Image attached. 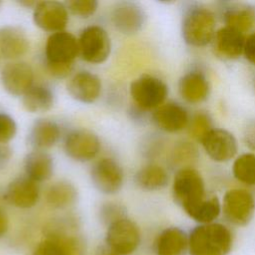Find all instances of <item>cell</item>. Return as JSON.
Instances as JSON below:
<instances>
[{
	"mask_svg": "<svg viewBox=\"0 0 255 255\" xmlns=\"http://www.w3.org/2000/svg\"><path fill=\"white\" fill-rule=\"evenodd\" d=\"M45 198L50 207L54 209H66L76 203L78 190L70 181L59 180L49 186Z\"/></svg>",
	"mask_w": 255,
	"mask_h": 255,
	"instance_id": "24",
	"label": "cell"
},
{
	"mask_svg": "<svg viewBox=\"0 0 255 255\" xmlns=\"http://www.w3.org/2000/svg\"><path fill=\"white\" fill-rule=\"evenodd\" d=\"M245 141L251 148L255 149V122L250 123L245 131Z\"/></svg>",
	"mask_w": 255,
	"mask_h": 255,
	"instance_id": "39",
	"label": "cell"
},
{
	"mask_svg": "<svg viewBox=\"0 0 255 255\" xmlns=\"http://www.w3.org/2000/svg\"><path fill=\"white\" fill-rule=\"evenodd\" d=\"M211 122L210 119L205 114H197L193 117L191 124L189 126L190 135L198 140L202 138L211 130Z\"/></svg>",
	"mask_w": 255,
	"mask_h": 255,
	"instance_id": "33",
	"label": "cell"
},
{
	"mask_svg": "<svg viewBox=\"0 0 255 255\" xmlns=\"http://www.w3.org/2000/svg\"><path fill=\"white\" fill-rule=\"evenodd\" d=\"M13 155V149L8 144H0V171L5 169Z\"/></svg>",
	"mask_w": 255,
	"mask_h": 255,
	"instance_id": "38",
	"label": "cell"
},
{
	"mask_svg": "<svg viewBox=\"0 0 255 255\" xmlns=\"http://www.w3.org/2000/svg\"><path fill=\"white\" fill-rule=\"evenodd\" d=\"M78 54V39L69 32L52 33L46 42L45 62L48 65H72Z\"/></svg>",
	"mask_w": 255,
	"mask_h": 255,
	"instance_id": "7",
	"label": "cell"
},
{
	"mask_svg": "<svg viewBox=\"0 0 255 255\" xmlns=\"http://www.w3.org/2000/svg\"><path fill=\"white\" fill-rule=\"evenodd\" d=\"M232 247L230 230L220 223L196 226L188 236L190 255H228Z\"/></svg>",
	"mask_w": 255,
	"mask_h": 255,
	"instance_id": "1",
	"label": "cell"
},
{
	"mask_svg": "<svg viewBox=\"0 0 255 255\" xmlns=\"http://www.w3.org/2000/svg\"><path fill=\"white\" fill-rule=\"evenodd\" d=\"M105 240L106 244L119 254L128 255L138 247L140 231L137 224L127 217L108 227Z\"/></svg>",
	"mask_w": 255,
	"mask_h": 255,
	"instance_id": "6",
	"label": "cell"
},
{
	"mask_svg": "<svg viewBox=\"0 0 255 255\" xmlns=\"http://www.w3.org/2000/svg\"><path fill=\"white\" fill-rule=\"evenodd\" d=\"M255 201L244 189L228 190L223 197V213L226 219L238 226L246 225L252 218Z\"/></svg>",
	"mask_w": 255,
	"mask_h": 255,
	"instance_id": "11",
	"label": "cell"
},
{
	"mask_svg": "<svg viewBox=\"0 0 255 255\" xmlns=\"http://www.w3.org/2000/svg\"><path fill=\"white\" fill-rule=\"evenodd\" d=\"M186 213L197 222L211 223L220 213V203L216 196H206Z\"/></svg>",
	"mask_w": 255,
	"mask_h": 255,
	"instance_id": "29",
	"label": "cell"
},
{
	"mask_svg": "<svg viewBox=\"0 0 255 255\" xmlns=\"http://www.w3.org/2000/svg\"><path fill=\"white\" fill-rule=\"evenodd\" d=\"M243 53L245 58L252 64L255 65V33L250 35L244 43Z\"/></svg>",
	"mask_w": 255,
	"mask_h": 255,
	"instance_id": "37",
	"label": "cell"
},
{
	"mask_svg": "<svg viewBox=\"0 0 255 255\" xmlns=\"http://www.w3.org/2000/svg\"><path fill=\"white\" fill-rule=\"evenodd\" d=\"M17 132V124L12 116L0 112V144H7Z\"/></svg>",
	"mask_w": 255,
	"mask_h": 255,
	"instance_id": "34",
	"label": "cell"
},
{
	"mask_svg": "<svg viewBox=\"0 0 255 255\" xmlns=\"http://www.w3.org/2000/svg\"><path fill=\"white\" fill-rule=\"evenodd\" d=\"M4 196L6 201L15 207L31 208L39 200V185L27 175L19 176L9 183Z\"/></svg>",
	"mask_w": 255,
	"mask_h": 255,
	"instance_id": "15",
	"label": "cell"
},
{
	"mask_svg": "<svg viewBox=\"0 0 255 255\" xmlns=\"http://www.w3.org/2000/svg\"><path fill=\"white\" fill-rule=\"evenodd\" d=\"M0 80L8 94L14 97H23L33 87L34 71L27 62L14 61L2 68Z\"/></svg>",
	"mask_w": 255,
	"mask_h": 255,
	"instance_id": "9",
	"label": "cell"
},
{
	"mask_svg": "<svg viewBox=\"0 0 255 255\" xmlns=\"http://www.w3.org/2000/svg\"><path fill=\"white\" fill-rule=\"evenodd\" d=\"M206 153L215 161L231 159L237 151L234 136L224 129H211L201 140Z\"/></svg>",
	"mask_w": 255,
	"mask_h": 255,
	"instance_id": "17",
	"label": "cell"
},
{
	"mask_svg": "<svg viewBox=\"0 0 255 255\" xmlns=\"http://www.w3.org/2000/svg\"><path fill=\"white\" fill-rule=\"evenodd\" d=\"M253 11L247 6H233L229 8L224 14V21L226 26L242 34L249 30L253 24Z\"/></svg>",
	"mask_w": 255,
	"mask_h": 255,
	"instance_id": "28",
	"label": "cell"
},
{
	"mask_svg": "<svg viewBox=\"0 0 255 255\" xmlns=\"http://www.w3.org/2000/svg\"><path fill=\"white\" fill-rule=\"evenodd\" d=\"M129 92L135 106L145 111L161 106L168 91L165 83L159 78L142 75L130 84Z\"/></svg>",
	"mask_w": 255,
	"mask_h": 255,
	"instance_id": "4",
	"label": "cell"
},
{
	"mask_svg": "<svg viewBox=\"0 0 255 255\" xmlns=\"http://www.w3.org/2000/svg\"><path fill=\"white\" fill-rule=\"evenodd\" d=\"M95 255H121V254H119L118 252L113 250L111 247H109L107 244H105V245L98 246V248L96 249Z\"/></svg>",
	"mask_w": 255,
	"mask_h": 255,
	"instance_id": "41",
	"label": "cell"
},
{
	"mask_svg": "<svg viewBox=\"0 0 255 255\" xmlns=\"http://www.w3.org/2000/svg\"><path fill=\"white\" fill-rule=\"evenodd\" d=\"M78 42L79 54L88 63L101 64L110 56L111 40L107 31L101 26L93 25L85 28Z\"/></svg>",
	"mask_w": 255,
	"mask_h": 255,
	"instance_id": "5",
	"label": "cell"
},
{
	"mask_svg": "<svg viewBox=\"0 0 255 255\" xmlns=\"http://www.w3.org/2000/svg\"><path fill=\"white\" fill-rule=\"evenodd\" d=\"M84 241L80 235L45 236L32 255H84Z\"/></svg>",
	"mask_w": 255,
	"mask_h": 255,
	"instance_id": "14",
	"label": "cell"
},
{
	"mask_svg": "<svg viewBox=\"0 0 255 255\" xmlns=\"http://www.w3.org/2000/svg\"><path fill=\"white\" fill-rule=\"evenodd\" d=\"M188 249V236L178 227L162 230L155 240L156 255H184Z\"/></svg>",
	"mask_w": 255,
	"mask_h": 255,
	"instance_id": "22",
	"label": "cell"
},
{
	"mask_svg": "<svg viewBox=\"0 0 255 255\" xmlns=\"http://www.w3.org/2000/svg\"><path fill=\"white\" fill-rule=\"evenodd\" d=\"M215 19L213 14L205 8L191 9L182 23V36L191 46H204L214 36Z\"/></svg>",
	"mask_w": 255,
	"mask_h": 255,
	"instance_id": "3",
	"label": "cell"
},
{
	"mask_svg": "<svg viewBox=\"0 0 255 255\" xmlns=\"http://www.w3.org/2000/svg\"><path fill=\"white\" fill-rule=\"evenodd\" d=\"M172 191L174 199L182 206L185 212L189 211L206 197L203 179L192 168H182L176 173Z\"/></svg>",
	"mask_w": 255,
	"mask_h": 255,
	"instance_id": "2",
	"label": "cell"
},
{
	"mask_svg": "<svg viewBox=\"0 0 255 255\" xmlns=\"http://www.w3.org/2000/svg\"><path fill=\"white\" fill-rule=\"evenodd\" d=\"M101 148V142L96 133L89 129H74L70 131L64 141L65 153L79 162L93 159Z\"/></svg>",
	"mask_w": 255,
	"mask_h": 255,
	"instance_id": "8",
	"label": "cell"
},
{
	"mask_svg": "<svg viewBox=\"0 0 255 255\" xmlns=\"http://www.w3.org/2000/svg\"><path fill=\"white\" fill-rule=\"evenodd\" d=\"M26 175L36 182L46 181L54 172V159L44 150H34L28 153L24 159Z\"/></svg>",
	"mask_w": 255,
	"mask_h": 255,
	"instance_id": "23",
	"label": "cell"
},
{
	"mask_svg": "<svg viewBox=\"0 0 255 255\" xmlns=\"http://www.w3.org/2000/svg\"><path fill=\"white\" fill-rule=\"evenodd\" d=\"M135 183L144 190H157L163 188L168 181L167 172L157 164H147L140 168L134 176Z\"/></svg>",
	"mask_w": 255,
	"mask_h": 255,
	"instance_id": "27",
	"label": "cell"
},
{
	"mask_svg": "<svg viewBox=\"0 0 255 255\" xmlns=\"http://www.w3.org/2000/svg\"><path fill=\"white\" fill-rule=\"evenodd\" d=\"M196 158V149L189 142L178 143L171 153V160L174 163H185Z\"/></svg>",
	"mask_w": 255,
	"mask_h": 255,
	"instance_id": "35",
	"label": "cell"
},
{
	"mask_svg": "<svg viewBox=\"0 0 255 255\" xmlns=\"http://www.w3.org/2000/svg\"><path fill=\"white\" fill-rule=\"evenodd\" d=\"M244 43L242 33L225 26L215 34L214 51L221 58L235 59L243 52Z\"/></svg>",
	"mask_w": 255,
	"mask_h": 255,
	"instance_id": "21",
	"label": "cell"
},
{
	"mask_svg": "<svg viewBox=\"0 0 255 255\" xmlns=\"http://www.w3.org/2000/svg\"><path fill=\"white\" fill-rule=\"evenodd\" d=\"M111 21L122 34L134 35L142 29L145 23V13L138 4L123 1L114 6L111 12Z\"/></svg>",
	"mask_w": 255,
	"mask_h": 255,
	"instance_id": "12",
	"label": "cell"
},
{
	"mask_svg": "<svg viewBox=\"0 0 255 255\" xmlns=\"http://www.w3.org/2000/svg\"><path fill=\"white\" fill-rule=\"evenodd\" d=\"M65 5L74 16L88 19L96 13L99 3L96 0H69Z\"/></svg>",
	"mask_w": 255,
	"mask_h": 255,
	"instance_id": "32",
	"label": "cell"
},
{
	"mask_svg": "<svg viewBox=\"0 0 255 255\" xmlns=\"http://www.w3.org/2000/svg\"><path fill=\"white\" fill-rule=\"evenodd\" d=\"M59 125L49 119L36 120L29 131L28 141L35 150H44L54 146L60 138Z\"/></svg>",
	"mask_w": 255,
	"mask_h": 255,
	"instance_id": "20",
	"label": "cell"
},
{
	"mask_svg": "<svg viewBox=\"0 0 255 255\" xmlns=\"http://www.w3.org/2000/svg\"><path fill=\"white\" fill-rule=\"evenodd\" d=\"M54 93L44 85H33L23 96L24 108L30 113H45L54 105Z\"/></svg>",
	"mask_w": 255,
	"mask_h": 255,
	"instance_id": "26",
	"label": "cell"
},
{
	"mask_svg": "<svg viewBox=\"0 0 255 255\" xmlns=\"http://www.w3.org/2000/svg\"><path fill=\"white\" fill-rule=\"evenodd\" d=\"M67 90L74 100L83 104H91L100 97L102 83L97 75L89 71H81L70 79Z\"/></svg>",
	"mask_w": 255,
	"mask_h": 255,
	"instance_id": "16",
	"label": "cell"
},
{
	"mask_svg": "<svg viewBox=\"0 0 255 255\" xmlns=\"http://www.w3.org/2000/svg\"><path fill=\"white\" fill-rule=\"evenodd\" d=\"M94 187L104 194H115L123 186L124 172L121 165L112 158L98 160L91 169Z\"/></svg>",
	"mask_w": 255,
	"mask_h": 255,
	"instance_id": "10",
	"label": "cell"
},
{
	"mask_svg": "<svg viewBox=\"0 0 255 255\" xmlns=\"http://www.w3.org/2000/svg\"><path fill=\"white\" fill-rule=\"evenodd\" d=\"M33 21L44 31H64L69 21L68 9L58 1H39L33 11Z\"/></svg>",
	"mask_w": 255,
	"mask_h": 255,
	"instance_id": "13",
	"label": "cell"
},
{
	"mask_svg": "<svg viewBox=\"0 0 255 255\" xmlns=\"http://www.w3.org/2000/svg\"><path fill=\"white\" fill-rule=\"evenodd\" d=\"M179 92L182 98L192 104L203 101L208 95V83L200 72H189L179 82Z\"/></svg>",
	"mask_w": 255,
	"mask_h": 255,
	"instance_id": "25",
	"label": "cell"
},
{
	"mask_svg": "<svg viewBox=\"0 0 255 255\" xmlns=\"http://www.w3.org/2000/svg\"><path fill=\"white\" fill-rule=\"evenodd\" d=\"M152 121L161 130L176 132L187 126L188 115L182 106L169 102L156 108L152 114Z\"/></svg>",
	"mask_w": 255,
	"mask_h": 255,
	"instance_id": "18",
	"label": "cell"
},
{
	"mask_svg": "<svg viewBox=\"0 0 255 255\" xmlns=\"http://www.w3.org/2000/svg\"><path fill=\"white\" fill-rule=\"evenodd\" d=\"M48 73L57 79L66 78L71 74L73 71V64L72 65H48L46 64Z\"/></svg>",
	"mask_w": 255,
	"mask_h": 255,
	"instance_id": "36",
	"label": "cell"
},
{
	"mask_svg": "<svg viewBox=\"0 0 255 255\" xmlns=\"http://www.w3.org/2000/svg\"><path fill=\"white\" fill-rule=\"evenodd\" d=\"M9 227V220L7 217V214L0 208V238H2Z\"/></svg>",
	"mask_w": 255,
	"mask_h": 255,
	"instance_id": "40",
	"label": "cell"
},
{
	"mask_svg": "<svg viewBox=\"0 0 255 255\" xmlns=\"http://www.w3.org/2000/svg\"><path fill=\"white\" fill-rule=\"evenodd\" d=\"M98 215L100 221L109 227L113 223L127 218V209L118 202H105L100 206Z\"/></svg>",
	"mask_w": 255,
	"mask_h": 255,
	"instance_id": "31",
	"label": "cell"
},
{
	"mask_svg": "<svg viewBox=\"0 0 255 255\" xmlns=\"http://www.w3.org/2000/svg\"><path fill=\"white\" fill-rule=\"evenodd\" d=\"M29 39L26 33L16 26L0 28V55L9 60L24 56L29 51Z\"/></svg>",
	"mask_w": 255,
	"mask_h": 255,
	"instance_id": "19",
	"label": "cell"
},
{
	"mask_svg": "<svg viewBox=\"0 0 255 255\" xmlns=\"http://www.w3.org/2000/svg\"><path fill=\"white\" fill-rule=\"evenodd\" d=\"M0 4H1V2H0Z\"/></svg>",
	"mask_w": 255,
	"mask_h": 255,
	"instance_id": "42",
	"label": "cell"
},
{
	"mask_svg": "<svg viewBox=\"0 0 255 255\" xmlns=\"http://www.w3.org/2000/svg\"><path fill=\"white\" fill-rule=\"evenodd\" d=\"M235 178L245 184H255V154L244 153L236 158L232 168Z\"/></svg>",
	"mask_w": 255,
	"mask_h": 255,
	"instance_id": "30",
	"label": "cell"
}]
</instances>
